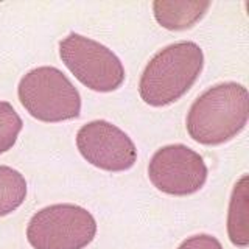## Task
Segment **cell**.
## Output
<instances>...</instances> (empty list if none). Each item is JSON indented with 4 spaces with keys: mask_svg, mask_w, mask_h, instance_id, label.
<instances>
[{
    "mask_svg": "<svg viewBox=\"0 0 249 249\" xmlns=\"http://www.w3.org/2000/svg\"><path fill=\"white\" fill-rule=\"evenodd\" d=\"M249 93L238 83H221L195 100L187 114V132L201 145H221L245 129Z\"/></svg>",
    "mask_w": 249,
    "mask_h": 249,
    "instance_id": "obj_1",
    "label": "cell"
},
{
    "mask_svg": "<svg viewBox=\"0 0 249 249\" xmlns=\"http://www.w3.org/2000/svg\"><path fill=\"white\" fill-rule=\"evenodd\" d=\"M76 146L86 160L105 171L129 170L137 160V148L132 139L106 120L83 124L76 134Z\"/></svg>",
    "mask_w": 249,
    "mask_h": 249,
    "instance_id": "obj_7",
    "label": "cell"
},
{
    "mask_svg": "<svg viewBox=\"0 0 249 249\" xmlns=\"http://www.w3.org/2000/svg\"><path fill=\"white\" fill-rule=\"evenodd\" d=\"M59 56L78 81L95 92H112L124 81L117 54L90 37L70 33L59 42Z\"/></svg>",
    "mask_w": 249,
    "mask_h": 249,
    "instance_id": "obj_5",
    "label": "cell"
},
{
    "mask_svg": "<svg viewBox=\"0 0 249 249\" xmlns=\"http://www.w3.org/2000/svg\"><path fill=\"white\" fill-rule=\"evenodd\" d=\"M23 122L11 103L0 101V154L14 146L22 131Z\"/></svg>",
    "mask_w": 249,
    "mask_h": 249,
    "instance_id": "obj_11",
    "label": "cell"
},
{
    "mask_svg": "<svg viewBox=\"0 0 249 249\" xmlns=\"http://www.w3.org/2000/svg\"><path fill=\"white\" fill-rule=\"evenodd\" d=\"M178 249H223L220 240H216L212 235L207 233H199V235H193L182 241V245Z\"/></svg>",
    "mask_w": 249,
    "mask_h": 249,
    "instance_id": "obj_12",
    "label": "cell"
},
{
    "mask_svg": "<svg viewBox=\"0 0 249 249\" xmlns=\"http://www.w3.org/2000/svg\"><path fill=\"white\" fill-rule=\"evenodd\" d=\"M148 176L158 190L187 196L196 193L207 181V165L202 156L182 143L167 145L153 154Z\"/></svg>",
    "mask_w": 249,
    "mask_h": 249,
    "instance_id": "obj_6",
    "label": "cell"
},
{
    "mask_svg": "<svg viewBox=\"0 0 249 249\" xmlns=\"http://www.w3.org/2000/svg\"><path fill=\"white\" fill-rule=\"evenodd\" d=\"M95 218L76 204H53L36 212L27 238L35 249H83L95 238Z\"/></svg>",
    "mask_w": 249,
    "mask_h": 249,
    "instance_id": "obj_4",
    "label": "cell"
},
{
    "mask_svg": "<svg viewBox=\"0 0 249 249\" xmlns=\"http://www.w3.org/2000/svg\"><path fill=\"white\" fill-rule=\"evenodd\" d=\"M18 95L27 112L39 122L58 123L80 117L81 95L56 67L44 66L22 76Z\"/></svg>",
    "mask_w": 249,
    "mask_h": 249,
    "instance_id": "obj_3",
    "label": "cell"
},
{
    "mask_svg": "<svg viewBox=\"0 0 249 249\" xmlns=\"http://www.w3.org/2000/svg\"><path fill=\"white\" fill-rule=\"evenodd\" d=\"M210 2H178V0H156L153 3V13L160 27L167 30H187L199 22L207 10Z\"/></svg>",
    "mask_w": 249,
    "mask_h": 249,
    "instance_id": "obj_8",
    "label": "cell"
},
{
    "mask_svg": "<svg viewBox=\"0 0 249 249\" xmlns=\"http://www.w3.org/2000/svg\"><path fill=\"white\" fill-rule=\"evenodd\" d=\"M27 196V181L18 170L0 165V216L13 213Z\"/></svg>",
    "mask_w": 249,
    "mask_h": 249,
    "instance_id": "obj_10",
    "label": "cell"
},
{
    "mask_svg": "<svg viewBox=\"0 0 249 249\" xmlns=\"http://www.w3.org/2000/svg\"><path fill=\"white\" fill-rule=\"evenodd\" d=\"M249 195H248V175H243L240 181L233 187L231 202H229V215H228V232L232 245L241 249L249 245Z\"/></svg>",
    "mask_w": 249,
    "mask_h": 249,
    "instance_id": "obj_9",
    "label": "cell"
},
{
    "mask_svg": "<svg viewBox=\"0 0 249 249\" xmlns=\"http://www.w3.org/2000/svg\"><path fill=\"white\" fill-rule=\"evenodd\" d=\"M204 67V53L190 41L175 42L158 52L146 64L139 93L146 105L160 107L175 103L190 90Z\"/></svg>",
    "mask_w": 249,
    "mask_h": 249,
    "instance_id": "obj_2",
    "label": "cell"
}]
</instances>
